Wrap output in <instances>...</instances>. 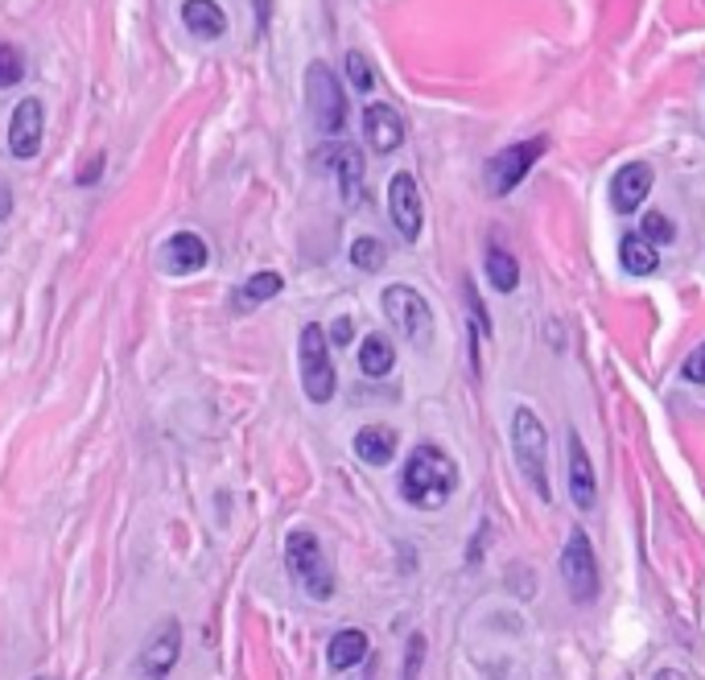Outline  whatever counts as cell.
<instances>
[{"label": "cell", "mask_w": 705, "mask_h": 680, "mask_svg": "<svg viewBox=\"0 0 705 680\" xmlns=\"http://www.w3.org/2000/svg\"><path fill=\"white\" fill-rule=\"evenodd\" d=\"M458 487V466L450 458L442 445H417L409 462H405V475H400V495L421 511H437L450 503V495Z\"/></svg>", "instance_id": "6da1fadb"}, {"label": "cell", "mask_w": 705, "mask_h": 680, "mask_svg": "<svg viewBox=\"0 0 705 680\" xmlns=\"http://www.w3.org/2000/svg\"><path fill=\"white\" fill-rule=\"evenodd\" d=\"M512 454H516L524 478L533 483V491L549 503L553 487H549V438H545V426L536 421L533 408H516L512 412Z\"/></svg>", "instance_id": "7a4b0ae2"}, {"label": "cell", "mask_w": 705, "mask_h": 680, "mask_svg": "<svg viewBox=\"0 0 705 680\" xmlns=\"http://www.w3.org/2000/svg\"><path fill=\"white\" fill-rule=\"evenodd\" d=\"M285 565H289V578L310 598H318V602L334 598V574H330L327 553H322L314 532L297 528V532L285 536Z\"/></svg>", "instance_id": "3957f363"}, {"label": "cell", "mask_w": 705, "mask_h": 680, "mask_svg": "<svg viewBox=\"0 0 705 680\" xmlns=\"http://www.w3.org/2000/svg\"><path fill=\"white\" fill-rule=\"evenodd\" d=\"M306 100H310V116H314V128H318V133L322 136L343 133L346 95L327 63H310V70H306Z\"/></svg>", "instance_id": "277c9868"}, {"label": "cell", "mask_w": 705, "mask_h": 680, "mask_svg": "<svg viewBox=\"0 0 705 680\" xmlns=\"http://www.w3.org/2000/svg\"><path fill=\"white\" fill-rule=\"evenodd\" d=\"M384 318L413 347H430L433 342V309L413 285H388L384 290Z\"/></svg>", "instance_id": "5b68a950"}, {"label": "cell", "mask_w": 705, "mask_h": 680, "mask_svg": "<svg viewBox=\"0 0 705 680\" xmlns=\"http://www.w3.org/2000/svg\"><path fill=\"white\" fill-rule=\"evenodd\" d=\"M297 359H302V388L310 396L314 405H327L334 396V363H330V342L322 326H306L302 330V347H297Z\"/></svg>", "instance_id": "8992f818"}, {"label": "cell", "mask_w": 705, "mask_h": 680, "mask_svg": "<svg viewBox=\"0 0 705 680\" xmlns=\"http://www.w3.org/2000/svg\"><path fill=\"white\" fill-rule=\"evenodd\" d=\"M545 149H549V140H545V136H533V140L508 145L503 154L491 157V161H487V186H491V194H496V199L512 194V190L533 173V166L541 161Z\"/></svg>", "instance_id": "52a82bcc"}, {"label": "cell", "mask_w": 705, "mask_h": 680, "mask_svg": "<svg viewBox=\"0 0 705 680\" xmlns=\"http://www.w3.org/2000/svg\"><path fill=\"white\" fill-rule=\"evenodd\" d=\"M561 578H566L573 602H594L599 598V562H594V548H590V536L582 528L569 532L566 553H561Z\"/></svg>", "instance_id": "ba28073f"}, {"label": "cell", "mask_w": 705, "mask_h": 680, "mask_svg": "<svg viewBox=\"0 0 705 680\" xmlns=\"http://www.w3.org/2000/svg\"><path fill=\"white\" fill-rule=\"evenodd\" d=\"M388 215H393L396 231L413 243L421 236V223H425V211H421V190H417L413 173H396L388 182Z\"/></svg>", "instance_id": "9c48e42d"}, {"label": "cell", "mask_w": 705, "mask_h": 680, "mask_svg": "<svg viewBox=\"0 0 705 680\" xmlns=\"http://www.w3.org/2000/svg\"><path fill=\"white\" fill-rule=\"evenodd\" d=\"M42 128H46V107L42 100H21L9 120V154L18 161H30L42 149Z\"/></svg>", "instance_id": "30bf717a"}, {"label": "cell", "mask_w": 705, "mask_h": 680, "mask_svg": "<svg viewBox=\"0 0 705 680\" xmlns=\"http://www.w3.org/2000/svg\"><path fill=\"white\" fill-rule=\"evenodd\" d=\"M178 656H182V627H178V619H170L149 635V644L140 647V677L161 680L178 664Z\"/></svg>", "instance_id": "8fae6325"}, {"label": "cell", "mask_w": 705, "mask_h": 680, "mask_svg": "<svg viewBox=\"0 0 705 680\" xmlns=\"http://www.w3.org/2000/svg\"><path fill=\"white\" fill-rule=\"evenodd\" d=\"M207 260H211L207 243H203V236H194V231H178V236H170V243L161 248V269L173 272V276L203 272Z\"/></svg>", "instance_id": "7c38bea8"}, {"label": "cell", "mask_w": 705, "mask_h": 680, "mask_svg": "<svg viewBox=\"0 0 705 680\" xmlns=\"http://www.w3.org/2000/svg\"><path fill=\"white\" fill-rule=\"evenodd\" d=\"M363 133H367V145L376 154H393L405 145V120L396 116V107H388V103H372L363 112Z\"/></svg>", "instance_id": "4fadbf2b"}, {"label": "cell", "mask_w": 705, "mask_h": 680, "mask_svg": "<svg viewBox=\"0 0 705 680\" xmlns=\"http://www.w3.org/2000/svg\"><path fill=\"white\" fill-rule=\"evenodd\" d=\"M569 495H573V508L590 511L594 508V499H599V487H594V466H590V454H585V445L578 433H569Z\"/></svg>", "instance_id": "5bb4252c"}, {"label": "cell", "mask_w": 705, "mask_h": 680, "mask_svg": "<svg viewBox=\"0 0 705 680\" xmlns=\"http://www.w3.org/2000/svg\"><path fill=\"white\" fill-rule=\"evenodd\" d=\"M648 190H652V166H639V161L636 166H623L615 173V182H611V203H615L619 215H632L648 199Z\"/></svg>", "instance_id": "9a60e30c"}, {"label": "cell", "mask_w": 705, "mask_h": 680, "mask_svg": "<svg viewBox=\"0 0 705 680\" xmlns=\"http://www.w3.org/2000/svg\"><path fill=\"white\" fill-rule=\"evenodd\" d=\"M318 161H330V170H334V178H339V190H343L346 206L360 203L363 194V157L355 145H334L330 154H322Z\"/></svg>", "instance_id": "2e32d148"}, {"label": "cell", "mask_w": 705, "mask_h": 680, "mask_svg": "<svg viewBox=\"0 0 705 680\" xmlns=\"http://www.w3.org/2000/svg\"><path fill=\"white\" fill-rule=\"evenodd\" d=\"M182 25H186L190 34L207 37V42L227 34V18L215 0H186L182 4Z\"/></svg>", "instance_id": "e0dca14e"}, {"label": "cell", "mask_w": 705, "mask_h": 680, "mask_svg": "<svg viewBox=\"0 0 705 680\" xmlns=\"http://www.w3.org/2000/svg\"><path fill=\"white\" fill-rule=\"evenodd\" d=\"M355 454H360L367 466H388L396 454V429L388 426H367L355 433Z\"/></svg>", "instance_id": "ac0fdd59"}, {"label": "cell", "mask_w": 705, "mask_h": 680, "mask_svg": "<svg viewBox=\"0 0 705 680\" xmlns=\"http://www.w3.org/2000/svg\"><path fill=\"white\" fill-rule=\"evenodd\" d=\"M619 260H623V269L632 272V276H648V272H656V264H660V256H656V243L644 236V231H632V236H623Z\"/></svg>", "instance_id": "d6986e66"}, {"label": "cell", "mask_w": 705, "mask_h": 680, "mask_svg": "<svg viewBox=\"0 0 705 680\" xmlns=\"http://www.w3.org/2000/svg\"><path fill=\"white\" fill-rule=\"evenodd\" d=\"M367 635L363 631H355V627H346V631H339L334 639H330V647H327V656H330V668H339V672H346V668H355V664L367 656Z\"/></svg>", "instance_id": "ffe728a7"}, {"label": "cell", "mask_w": 705, "mask_h": 680, "mask_svg": "<svg viewBox=\"0 0 705 680\" xmlns=\"http://www.w3.org/2000/svg\"><path fill=\"white\" fill-rule=\"evenodd\" d=\"M393 363H396V351H393V342L384 339V335H367V339H363V347H360V367H363V375H372V379H379V375L393 372Z\"/></svg>", "instance_id": "44dd1931"}, {"label": "cell", "mask_w": 705, "mask_h": 680, "mask_svg": "<svg viewBox=\"0 0 705 680\" xmlns=\"http://www.w3.org/2000/svg\"><path fill=\"white\" fill-rule=\"evenodd\" d=\"M482 269H487V281H491L499 293H512L520 285V269L516 260H512V252H503L496 243L487 248V264H482Z\"/></svg>", "instance_id": "7402d4cb"}, {"label": "cell", "mask_w": 705, "mask_h": 680, "mask_svg": "<svg viewBox=\"0 0 705 680\" xmlns=\"http://www.w3.org/2000/svg\"><path fill=\"white\" fill-rule=\"evenodd\" d=\"M281 272H257V276H248L243 281V290L236 293L240 297V309H248V306H260V302H273L276 293H281Z\"/></svg>", "instance_id": "603a6c76"}, {"label": "cell", "mask_w": 705, "mask_h": 680, "mask_svg": "<svg viewBox=\"0 0 705 680\" xmlns=\"http://www.w3.org/2000/svg\"><path fill=\"white\" fill-rule=\"evenodd\" d=\"M384 260H388V248H384L379 239L363 236V239H355V243H351V264H355V269L379 272V269H384Z\"/></svg>", "instance_id": "cb8c5ba5"}, {"label": "cell", "mask_w": 705, "mask_h": 680, "mask_svg": "<svg viewBox=\"0 0 705 680\" xmlns=\"http://www.w3.org/2000/svg\"><path fill=\"white\" fill-rule=\"evenodd\" d=\"M25 79V58L13 42H0V87H18Z\"/></svg>", "instance_id": "d4e9b609"}, {"label": "cell", "mask_w": 705, "mask_h": 680, "mask_svg": "<svg viewBox=\"0 0 705 680\" xmlns=\"http://www.w3.org/2000/svg\"><path fill=\"white\" fill-rule=\"evenodd\" d=\"M639 231L652 239V243H672V236H676V227H672V223L664 219L660 211H648V215H644V227H639Z\"/></svg>", "instance_id": "484cf974"}, {"label": "cell", "mask_w": 705, "mask_h": 680, "mask_svg": "<svg viewBox=\"0 0 705 680\" xmlns=\"http://www.w3.org/2000/svg\"><path fill=\"white\" fill-rule=\"evenodd\" d=\"M346 75H351V83H355V91H372V67H367V58H363L360 50L346 54Z\"/></svg>", "instance_id": "4316f807"}, {"label": "cell", "mask_w": 705, "mask_h": 680, "mask_svg": "<svg viewBox=\"0 0 705 680\" xmlns=\"http://www.w3.org/2000/svg\"><path fill=\"white\" fill-rule=\"evenodd\" d=\"M681 375H685L689 384H705V342L685 359V363H681Z\"/></svg>", "instance_id": "83f0119b"}, {"label": "cell", "mask_w": 705, "mask_h": 680, "mask_svg": "<svg viewBox=\"0 0 705 680\" xmlns=\"http://www.w3.org/2000/svg\"><path fill=\"white\" fill-rule=\"evenodd\" d=\"M421 656H425V635H413V639H409V660H405V680H417Z\"/></svg>", "instance_id": "f1b7e54d"}, {"label": "cell", "mask_w": 705, "mask_h": 680, "mask_svg": "<svg viewBox=\"0 0 705 680\" xmlns=\"http://www.w3.org/2000/svg\"><path fill=\"white\" fill-rule=\"evenodd\" d=\"M13 215V186H9V178L0 173V223Z\"/></svg>", "instance_id": "f546056e"}, {"label": "cell", "mask_w": 705, "mask_h": 680, "mask_svg": "<svg viewBox=\"0 0 705 680\" xmlns=\"http://www.w3.org/2000/svg\"><path fill=\"white\" fill-rule=\"evenodd\" d=\"M330 335H334V342H351V335H355V330H351V318H339V322L330 326Z\"/></svg>", "instance_id": "4dcf8cb0"}, {"label": "cell", "mask_w": 705, "mask_h": 680, "mask_svg": "<svg viewBox=\"0 0 705 680\" xmlns=\"http://www.w3.org/2000/svg\"><path fill=\"white\" fill-rule=\"evenodd\" d=\"M100 170H104V161H91V166L79 173V182H83V186H87V182H95V173H100Z\"/></svg>", "instance_id": "1f68e13d"}, {"label": "cell", "mask_w": 705, "mask_h": 680, "mask_svg": "<svg viewBox=\"0 0 705 680\" xmlns=\"http://www.w3.org/2000/svg\"><path fill=\"white\" fill-rule=\"evenodd\" d=\"M656 680H681V677H676L672 668H664V672H656Z\"/></svg>", "instance_id": "d6a6232c"}]
</instances>
